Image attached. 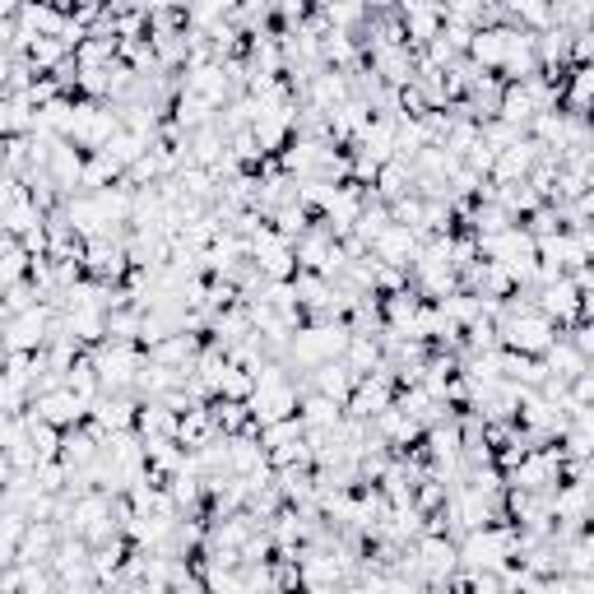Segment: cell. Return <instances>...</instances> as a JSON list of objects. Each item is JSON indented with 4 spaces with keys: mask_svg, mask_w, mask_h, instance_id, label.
<instances>
[{
    "mask_svg": "<svg viewBox=\"0 0 594 594\" xmlns=\"http://www.w3.org/2000/svg\"><path fill=\"white\" fill-rule=\"evenodd\" d=\"M89 358H94V372L102 381V391H135V376H139V367H145V348L139 344H126V339H102L89 348Z\"/></svg>",
    "mask_w": 594,
    "mask_h": 594,
    "instance_id": "1",
    "label": "cell"
},
{
    "mask_svg": "<svg viewBox=\"0 0 594 594\" xmlns=\"http://www.w3.org/2000/svg\"><path fill=\"white\" fill-rule=\"evenodd\" d=\"M409 553L418 557V571H423V585L428 590H446L450 585V571H456V534H446V530H418Z\"/></svg>",
    "mask_w": 594,
    "mask_h": 594,
    "instance_id": "2",
    "label": "cell"
},
{
    "mask_svg": "<svg viewBox=\"0 0 594 594\" xmlns=\"http://www.w3.org/2000/svg\"><path fill=\"white\" fill-rule=\"evenodd\" d=\"M391 405H395V376H391V367L381 362L376 372H362L354 381V391H348V399H344V413L348 418H362V423H372V418L381 409H391Z\"/></svg>",
    "mask_w": 594,
    "mask_h": 594,
    "instance_id": "3",
    "label": "cell"
},
{
    "mask_svg": "<svg viewBox=\"0 0 594 594\" xmlns=\"http://www.w3.org/2000/svg\"><path fill=\"white\" fill-rule=\"evenodd\" d=\"M251 242V265L260 270V279H293L297 274V256H293V242L279 237L270 228V219L247 237Z\"/></svg>",
    "mask_w": 594,
    "mask_h": 594,
    "instance_id": "4",
    "label": "cell"
},
{
    "mask_svg": "<svg viewBox=\"0 0 594 594\" xmlns=\"http://www.w3.org/2000/svg\"><path fill=\"white\" fill-rule=\"evenodd\" d=\"M28 409L42 418V423H51V428H75V423H84V418H89V405H84V399L75 395L61 381V386H47V391H33V399H28Z\"/></svg>",
    "mask_w": 594,
    "mask_h": 594,
    "instance_id": "5",
    "label": "cell"
},
{
    "mask_svg": "<svg viewBox=\"0 0 594 594\" xmlns=\"http://www.w3.org/2000/svg\"><path fill=\"white\" fill-rule=\"evenodd\" d=\"M84 274L102 279V284H121L131 274V260H126V247H121V233H108V237H89L84 242Z\"/></svg>",
    "mask_w": 594,
    "mask_h": 594,
    "instance_id": "6",
    "label": "cell"
},
{
    "mask_svg": "<svg viewBox=\"0 0 594 594\" xmlns=\"http://www.w3.org/2000/svg\"><path fill=\"white\" fill-rule=\"evenodd\" d=\"M395 10H399V24H405V42L413 51H423L446 24L442 0H395Z\"/></svg>",
    "mask_w": 594,
    "mask_h": 594,
    "instance_id": "7",
    "label": "cell"
},
{
    "mask_svg": "<svg viewBox=\"0 0 594 594\" xmlns=\"http://www.w3.org/2000/svg\"><path fill=\"white\" fill-rule=\"evenodd\" d=\"M418 242H423V237H418L413 228H409V223H386V228H381L376 237H372V247H367V251H372L376 260H381V265H399V270H409L413 265V256H418Z\"/></svg>",
    "mask_w": 594,
    "mask_h": 594,
    "instance_id": "8",
    "label": "cell"
},
{
    "mask_svg": "<svg viewBox=\"0 0 594 594\" xmlns=\"http://www.w3.org/2000/svg\"><path fill=\"white\" fill-rule=\"evenodd\" d=\"M79 172H84V149L75 139H51V153H47V177L57 182L65 196L79 190Z\"/></svg>",
    "mask_w": 594,
    "mask_h": 594,
    "instance_id": "9",
    "label": "cell"
},
{
    "mask_svg": "<svg viewBox=\"0 0 594 594\" xmlns=\"http://www.w3.org/2000/svg\"><path fill=\"white\" fill-rule=\"evenodd\" d=\"M511 28L516 24H483L469 33V47H465V57L474 61L479 70H497L502 57H506V38H511Z\"/></svg>",
    "mask_w": 594,
    "mask_h": 594,
    "instance_id": "10",
    "label": "cell"
},
{
    "mask_svg": "<svg viewBox=\"0 0 594 594\" xmlns=\"http://www.w3.org/2000/svg\"><path fill=\"white\" fill-rule=\"evenodd\" d=\"M354 372L344 367V358H330V362H317V367H307L302 372V391H321V395H330V399H348V391H354Z\"/></svg>",
    "mask_w": 594,
    "mask_h": 594,
    "instance_id": "11",
    "label": "cell"
},
{
    "mask_svg": "<svg viewBox=\"0 0 594 594\" xmlns=\"http://www.w3.org/2000/svg\"><path fill=\"white\" fill-rule=\"evenodd\" d=\"M200 344H205V335H190V330H172V335H163L159 344L145 348V358L159 362V367H190V362H196V354H200Z\"/></svg>",
    "mask_w": 594,
    "mask_h": 594,
    "instance_id": "12",
    "label": "cell"
},
{
    "mask_svg": "<svg viewBox=\"0 0 594 594\" xmlns=\"http://www.w3.org/2000/svg\"><path fill=\"white\" fill-rule=\"evenodd\" d=\"M590 94H594V65H567L562 70V102H557V108L571 116H590Z\"/></svg>",
    "mask_w": 594,
    "mask_h": 594,
    "instance_id": "13",
    "label": "cell"
},
{
    "mask_svg": "<svg viewBox=\"0 0 594 594\" xmlns=\"http://www.w3.org/2000/svg\"><path fill=\"white\" fill-rule=\"evenodd\" d=\"M539 358H544V367H548V376H557V381H571L576 372H585V367L594 362V358H585L581 354V348H576L567 335H562V330H557V339L544 348V354H539Z\"/></svg>",
    "mask_w": 594,
    "mask_h": 594,
    "instance_id": "14",
    "label": "cell"
},
{
    "mask_svg": "<svg viewBox=\"0 0 594 594\" xmlns=\"http://www.w3.org/2000/svg\"><path fill=\"white\" fill-rule=\"evenodd\" d=\"M57 539H61L57 520H28V530H24V539H20V562L47 567V562H51V548H57Z\"/></svg>",
    "mask_w": 594,
    "mask_h": 594,
    "instance_id": "15",
    "label": "cell"
},
{
    "mask_svg": "<svg viewBox=\"0 0 594 594\" xmlns=\"http://www.w3.org/2000/svg\"><path fill=\"white\" fill-rule=\"evenodd\" d=\"M177 442L186 446V450H196V446H205L209 436H219V423H214V409L209 405H190V409H182L177 413Z\"/></svg>",
    "mask_w": 594,
    "mask_h": 594,
    "instance_id": "16",
    "label": "cell"
},
{
    "mask_svg": "<svg viewBox=\"0 0 594 594\" xmlns=\"http://www.w3.org/2000/svg\"><path fill=\"white\" fill-rule=\"evenodd\" d=\"M61 317H65V330L84 348H94V344L108 339V311H102V307H70V311H61Z\"/></svg>",
    "mask_w": 594,
    "mask_h": 594,
    "instance_id": "17",
    "label": "cell"
},
{
    "mask_svg": "<svg viewBox=\"0 0 594 594\" xmlns=\"http://www.w3.org/2000/svg\"><path fill=\"white\" fill-rule=\"evenodd\" d=\"M47 214H42V205L28 196V186L20 190V196H14L5 209H0V233H10V237H24L28 228H38Z\"/></svg>",
    "mask_w": 594,
    "mask_h": 594,
    "instance_id": "18",
    "label": "cell"
},
{
    "mask_svg": "<svg viewBox=\"0 0 594 594\" xmlns=\"http://www.w3.org/2000/svg\"><path fill=\"white\" fill-rule=\"evenodd\" d=\"M297 418H302L307 432L335 428L344 418V405H339V399H330V395H321V391H302V399H297Z\"/></svg>",
    "mask_w": 594,
    "mask_h": 594,
    "instance_id": "19",
    "label": "cell"
},
{
    "mask_svg": "<svg viewBox=\"0 0 594 594\" xmlns=\"http://www.w3.org/2000/svg\"><path fill=\"white\" fill-rule=\"evenodd\" d=\"M413 190V168L405 163V159H386L376 168V177H372V196L376 200H399V196H409Z\"/></svg>",
    "mask_w": 594,
    "mask_h": 594,
    "instance_id": "20",
    "label": "cell"
},
{
    "mask_svg": "<svg viewBox=\"0 0 594 594\" xmlns=\"http://www.w3.org/2000/svg\"><path fill=\"white\" fill-rule=\"evenodd\" d=\"M135 432L139 436H172V432H177V409H168L163 399H139Z\"/></svg>",
    "mask_w": 594,
    "mask_h": 594,
    "instance_id": "21",
    "label": "cell"
},
{
    "mask_svg": "<svg viewBox=\"0 0 594 594\" xmlns=\"http://www.w3.org/2000/svg\"><path fill=\"white\" fill-rule=\"evenodd\" d=\"M121 168L112 153H102V149H94V153H84V172H79V190H102V186H116L121 182Z\"/></svg>",
    "mask_w": 594,
    "mask_h": 594,
    "instance_id": "22",
    "label": "cell"
},
{
    "mask_svg": "<svg viewBox=\"0 0 594 594\" xmlns=\"http://www.w3.org/2000/svg\"><path fill=\"white\" fill-rule=\"evenodd\" d=\"M311 219H317V209H307L302 200H288V205L270 209V228H274L279 237H288V242L302 237V233L311 228Z\"/></svg>",
    "mask_w": 594,
    "mask_h": 594,
    "instance_id": "23",
    "label": "cell"
},
{
    "mask_svg": "<svg viewBox=\"0 0 594 594\" xmlns=\"http://www.w3.org/2000/svg\"><path fill=\"white\" fill-rule=\"evenodd\" d=\"M381 362H386V358H381V335H348V348H344L348 372L362 376V372H376Z\"/></svg>",
    "mask_w": 594,
    "mask_h": 594,
    "instance_id": "24",
    "label": "cell"
},
{
    "mask_svg": "<svg viewBox=\"0 0 594 594\" xmlns=\"http://www.w3.org/2000/svg\"><path fill=\"white\" fill-rule=\"evenodd\" d=\"M497 121H506V126H520V131H525L530 121H534V102H530V94H525V84H506V89H502Z\"/></svg>",
    "mask_w": 594,
    "mask_h": 594,
    "instance_id": "25",
    "label": "cell"
},
{
    "mask_svg": "<svg viewBox=\"0 0 594 594\" xmlns=\"http://www.w3.org/2000/svg\"><path fill=\"white\" fill-rule=\"evenodd\" d=\"M0 135H33V102L20 94H0Z\"/></svg>",
    "mask_w": 594,
    "mask_h": 594,
    "instance_id": "26",
    "label": "cell"
},
{
    "mask_svg": "<svg viewBox=\"0 0 594 594\" xmlns=\"http://www.w3.org/2000/svg\"><path fill=\"white\" fill-rule=\"evenodd\" d=\"M65 386L75 391V395L84 399V405H94V399L102 395V381H98V372H94V358H89V348H84V354H79L75 362L65 367Z\"/></svg>",
    "mask_w": 594,
    "mask_h": 594,
    "instance_id": "27",
    "label": "cell"
},
{
    "mask_svg": "<svg viewBox=\"0 0 594 594\" xmlns=\"http://www.w3.org/2000/svg\"><path fill=\"white\" fill-rule=\"evenodd\" d=\"M209 409H214V423H219V432H228V436L251 428V409H247V399L214 395V399H209Z\"/></svg>",
    "mask_w": 594,
    "mask_h": 594,
    "instance_id": "28",
    "label": "cell"
},
{
    "mask_svg": "<svg viewBox=\"0 0 594 594\" xmlns=\"http://www.w3.org/2000/svg\"><path fill=\"white\" fill-rule=\"evenodd\" d=\"M24 57H28V65H33V75H51V70H57V65L70 57V51H65L61 38H33Z\"/></svg>",
    "mask_w": 594,
    "mask_h": 594,
    "instance_id": "29",
    "label": "cell"
},
{
    "mask_svg": "<svg viewBox=\"0 0 594 594\" xmlns=\"http://www.w3.org/2000/svg\"><path fill=\"white\" fill-rule=\"evenodd\" d=\"M139 317L145 311L131 307V302H121L108 311V339H126V344H139Z\"/></svg>",
    "mask_w": 594,
    "mask_h": 594,
    "instance_id": "30",
    "label": "cell"
},
{
    "mask_svg": "<svg viewBox=\"0 0 594 594\" xmlns=\"http://www.w3.org/2000/svg\"><path fill=\"white\" fill-rule=\"evenodd\" d=\"M145 149H149V139H145V135H135V131H126V126H121V131L108 139V145H102V153H112V159H116L121 168H131Z\"/></svg>",
    "mask_w": 594,
    "mask_h": 594,
    "instance_id": "31",
    "label": "cell"
},
{
    "mask_svg": "<svg viewBox=\"0 0 594 594\" xmlns=\"http://www.w3.org/2000/svg\"><path fill=\"white\" fill-rule=\"evenodd\" d=\"M112 61H116V38H84L75 47L79 70H98V65H112Z\"/></svg>",
    "mask_w": 594,
    "mask_h": 594,
    "instance_id": "32",
    "label": "cell"
},
{
    "mask_svg": "<svg viewBox=\"0 0 594 594\" xmlns=\"http://www.w3.org/2000/svg\"><path fill=\"white\" fill-rule=\"evenodd\" d=\"M28 399H33V386H24V381L10 372H0V413H24Z\"/></svg>",
    "mask_w": 594,
    "mask_h": 594,
    "instance_id": "33",
    "label": "cell"
},
{
    "mask_svg": "<svg viewBox=\"0 0 594 594\" xmlns=\"http://www.w3.org/2000/svg\"><path fill=\"white\" fill-rule=\"evenodd\" d=\"M251 391H256V376L247 372V367H237V362H228V367H223L219 395H228V399H247Z\"/></svg>",
    "mask_w": 594,
    "mask_h": 594,
    "instance_id": "34",
    "label": "cell"
},
{
    "mask_svg": "<svg viewBox=\"0 0 594 594\" xmlns=\"http://www.w3.org/2000/svg\"><path fill=\"white\" fill-rule=\"evenodd\" d=\"M20 5H24V0H0V20H14V14H20Z\"/></svg>",
    "mask_w": 594,
    "mask_h": 594,
    "instance_id": "35",
    "label": "cell"
}]
</instances>
